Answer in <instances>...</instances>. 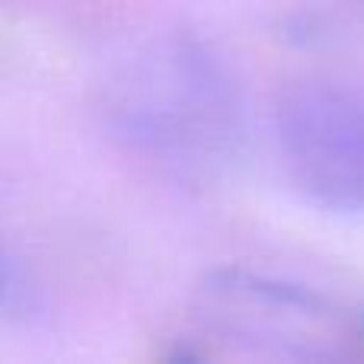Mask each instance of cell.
<instances>
[{
    "label": "cell",
    "instance_id": "cell-3",
    "mask_svg": "<svg viewBox=\"0 0 364 364\" xmlns=\"http://www.w3.org/2000/svg\"><path fill=\"white\" fill-rule=\"evenodd\" d=\"M284 176L329 214L364 211V93L339 80H297L272 112Z\"/></svg>",
    "mask_w": 364,
    "mask_h": 364
},
{
    "label": "cell",
    "instance_id": "cell-1",
    "mask_svg": "<svg viewBox=\"0 0 364 364\" xmlns=\"http://www.w3.org/2000/svg\"><path fill=\"white\" fill-rule=\"evenodd\" d=\"M109 125L128 147L176 173H214L233 160L243 138L230 74L188 36L154 45L122 70Z\"/></svg>",
    "mask_w": 364,
    "mask_h": 364
},
{
    "label": "cell",
    "instance_id": "cell-2",
    "mask_svg": "<svg viewBox=\"0 0 364 364\" xmlns=\"http://www.w3.org/2000/svg\"><path fill=\"white\" fill-rule=\"evenodd\" d=\"M201 346L275 361L364 358V310L320 288L224 265L208 272L188 301Z\"/></svg>",
    "mask_w": 364,
    "mask_h": 364
}]
</instances>
